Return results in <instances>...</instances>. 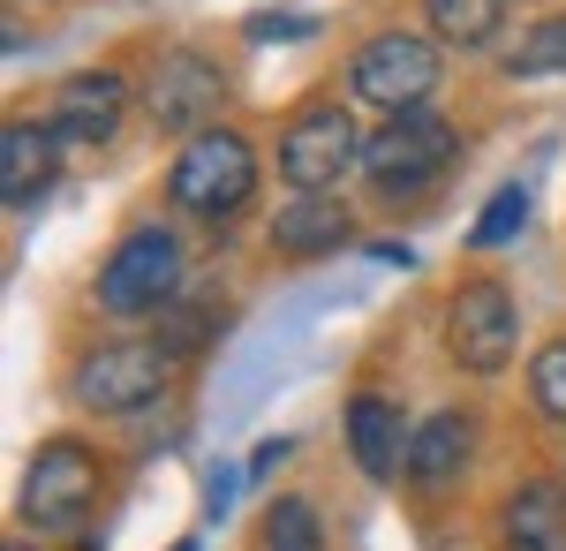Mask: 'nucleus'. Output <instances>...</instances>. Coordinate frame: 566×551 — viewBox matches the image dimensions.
Returning <instances> with one entry per match:
<instances>
[{
	"mask_svg": "<svg viewBox=\"0 0 566 551\" xmlns=\"http://www.w3.org/2000/svg\"><path fill=\"white\" fill-rule=\"evenodd\" d=\"M423 23L446 45H491L506 23V0H423Z\"/></svg>",
	"mask_w": 566,
	"mask_h": 551,
	"instance_id": "nucleus-16",
	"label": "nucleus"
},
{
	"mask_svg": "<svg viewBox=\"0 0 566 551\" xmlns=\"http://www.w3.org/2000/svg\"><path fill=\"white\" fill-rule=\"evenodd\" d=\"M514 340H522V310L499 280H469L453 310H446V355L476 378H499L514 363Z\"/></svg>",
	"mask_w": 566,
	"mask_h": 551,
	"instance_id": "nucleus-8",
	"label": "nucleus"
},
{
	"mask_svg": "<svg viewBox=\"0 0 566 551\" xmlns=\"http://www.w3.org/2000/svg\"><path fill=\"white\" fill-rule=\"evenodd\" d=\"M499 551H566V484H522L506 507H499Z\"/></svg>",
	"mask_w": 566,
	"mask_h": 551,
	"instance_id": "nucleus-12",
	"label": "nucleus"
},
{
	"mask_svg": "<svg viewBox=\"0 0 566 551\" xmlns=\"http://www.w3.org/2000/svg\"><path fill=\"white\" fill-rule=\"evenodd\" d=\"M61 144H53V128L45 122H8L0 128V205L8 212H31L45 189H53V159Z\"/></svg>",
	"mask_w": 566,
	"mask_h": 551,
	"instance_id": "nucleus-11",
	"label": "nucleus"
},
{
	"mask_svg": "<svg viewBox=\"0 0 566 551\" xmlns=\"http://www.w3.org/2000/svg\"><path fill=\"white\" fill-rule=\"evenodd\" d=\"M181 280H189V264H181V242L167 227H136L122 235L106 264H98V310L106 318H151V310H167L181 295Z\"/></svg>",
	"mask_w": 566,
	"mask_h": 551,
	"instance_id": "nucleus-2",
	"label": "nucleus"
},
{
	"mask_svg": "<svg viewBox=\"0 0 566 551\" xmlns=\"http://www.w3.org/2000/svg\"><path fill=\"white\" fill-rule=\"evenodd\" d=\"M348 454L370 484H392L408 468V438H400V408L386 393H355L348 401Z\"/></svg>",
	"mask_w": 566,
	"mask_h": 551,
	"instance_id": "nucleus-13",
	"label": "nucleus"
},
{
	"mask_svg": "<svg viewBox=\"0 0 566 551\" xmlns=\"http://www.w3.org/2000/svg\"><path fill=\"white\" fill-rule=\"evenodd\" d=\"M167 378H175V355L159 340H106L76 363V401L98 416H129V408H151Z\"/></svg>",
	"mask_w": 566,
	"mask_h": 551,
	"instance_id": "nucleus-7",
	"label": "nucleus"
},
{
	"mask_svg": "<svg viewBox=\"0 0 566 551\" xmlns=\"http://www.w3.org/2000/svg\"><path fill=\"white\" fill-rule=\"evenodd\" d=\"M219 69L205 61V53H189V45H175V53H159L151 61V76H144V91H136V106L151 114V128L159 136H205L219 114Z\"/></svg>",
	"mask_w": 566,
	"mask_h": 551,
	"instance_id": "nucleus-9",
	"label": "nucleus"
},
{
	"mask_svg": "<svg viewBox=\"0 0 566 551\" xmlns=\"http://www.w3.org/2000/svg\"><path fill=\"white\" fill-rule=\"evenodd\" d=\"M280 454H287V438H264V446H258V454H250V468H258V476H264V468H272V461H280Z\"/></svg>",
	"mask_w": 566,
	"mask_h": 551,
	"instance_id": "nucleus-23",
	"label": "nucleus"
},
{
	"mask_svg": "<svg viewBox=\"0 0 566 551\" xmlns=\"http://www.w3.org/2000/svg\"><path fill=\"white\" fill-rule=\"evenodd\" d=\"M167 197L197 219H227L258 197V152L234 136V128H205L181 144L175 174H167Z\"/></svg>",
	"mask_w": 566,
	"mask_h": 551,
	"instance_id": "nucleus-4",
	"label": "nucleus"
},
{
	"mask_svg": "<svg viewBox=\"0 0 566 551\" xmlns=\"http://www.w3.org/2000/svg\"><path fill=\"white\" fill-rule=\"evenodd\" d=\"M348 91L363 106H378V114H416V106H431L438 91V45L416 39V31H378V39L355 45L348 61Z\"/></svg>",
	"mask_w": 566,
	"mask_h": 551,
	"instance_id": "nucleus-5",
	"label": "nucleus"
},
{
	"mask_svg": "<svg viewBox=\"0 0 566 551\" xmlns=\"http://www.w3.org/2000/svg\"><path fill=\"white\" fill-rule=\"evenodd\" d=\"M175 551H197V544H175Z\"/></svg>",
	"mask_w": 566,
	"mask_h": 551,
	"instance_id": "nucleus-24",
	"label": "nucleus"
},
{
	"mask_svg": "<svg viewBox=\"0 0 566 551\" xmlns=\"http://www.w3.org/2000/svg\"><path fill=\"white\" fill-rule=\"evenodd\" d=\"M363 144H370V136H355L348 106L317 98V106H303L295 122L280 128V181H287L295 197H333V189L363 167Z\"/></svg>",
	"mask_w": 566,
	"mask_h": 551,
	"instance_id": "nucleus-3",
	"label": "nucleus"
},
{
	"mask_svg": "<svg viewBox=\"0 0 566 551\" xmlns=\"http://www.w3.org/2000/svg\"><path fill=\"white\" fill-rule=\"evenodd\" d=\"M340 242H348V212H340V197H295V205L272 212V250L287 257V264H303V257H333Z\"/></svg>",
	"mask_w": 566,
	"mask_h": 551,
	"instance_id": "nucleus-14",
	"label": "nucleus"
},
{
	"mask_svg": "<svg viewBox=\"0 0 566 551\" xmlns=\"http://www.w3.org/2000/svg\"><path fill=\"white\" fill-rule=\"evenodd\" d=\"M91 507H98V454L76 438H45L23 476V521L45 537H69L91 521Z\"/></svg>",
	"mask_w": 566,
	"mask_h": 551,
	"instance_id": "nucleus-6",
	"label": "nucleus"
},
{
	"mask_svg": "<svg viewBox=\"0 0 566 551\" xmlns=\"http://www.w3.org/2000/svg\"><path fill=\"white\" fill-rule=\"evenodd\" d=\"M528 401H536V416H544V424L566 430V340L536 347V363H528Z\"/></svg>",
	"mask_w": 566,
	"mask_h": 551,
	"instance_id": "nucleus-19",
	"label": "nucleus"
},
{
	"mask_svg": "<svg viewBox=\"0 0 566 551\" xmlns=\"http://www.w3.org/2000/svg\"><path fill=\"white\" fill-rule=\"evenodd\" d=\"M469 446H476L469 416H453V408H446V416H431V424L408 438V468H400V476H408L416 491H446V484L469 468Z\"/></svg>",
	"mask_w": 566,
	"mask_h": 551,
	"instance_id": "nucleus-15",
	"label": "nucleus"
},
{
	"mask_svg": "<svg viewBox=\"0 0 566 551\" xmlns=\"http://www.w3.org/2000/svg\"><path fill=\"white\" fill-rule=\"evenodd\" d=\"M264 551H325V521L310 499H272L264 507Z\"/></svg>",
	"mask_w": 566,
	"mask_h": 551,
	"instance_id": "nucleus-17",
	"label": "nucleus"
},
{
	"mask_svg": "<svg viewBox=\"0 0 566 551\" xmlns=\"http://www.w3.org/2000/svg\"><path fill=\"white\" fill-rule=\"evenodd\" d=\"M8 551H23V544H8Z\"/></svg>",
	"mask_w": 566,
	"mask_h": 551,
	"instance_id": "nucleus-25",
	"label": "nucleus"
},
{
	"mask_svg": "<svg viewBox=\"0 0 566 551\" xmlns=\"http://www.w3.org/2000/svg\"><path fill=\"white\" fill-rule=\"evenodd\" d=\"M227 499H234V468H219V476H212V499H205V513L219 521V513H227Z\"/></svg>",
	"mask_w": 566,
	"mask_h": 551,
	"instance_id": "nucleus-22",
	"label": "nucleus"
},
{
	"mask_svg": "<svg viewBox=\"0 0 566 551\" xmlns=\"http://www.w3.org/2000/svg\"><path fill=\"white\" fill-rule=\"evenodd\" d=\"M122 106H129V84H122V76H106V69H91V76H69V84L53 91L45 128H53V144L91 152V144H106V136L122 128Z\"/></svg>",
	"mask_w": 566,
	"mask_h": 551,
	"instance_id": "nucleus-10",
	"label": "nucleus"
},
{
	"mask_svg": "<svg viewBox=\"0 0 566 551\" xmlns=\"http://www.w3.org/2000/svg\"><path fill=\"white\" fill-rule=\"evenodd\" d=\"M453 159H461V136H453V122H446L438 106L392 114V122L363 144V174H370V189H378L386 205L423 197L431 181H446V167H453Z\"/></svg>",
	"mask_w": 566,
	"mask_h": 551,
	"instance_id": "nucleus-1",
	"label": "nucleus"
},
{
	"mask_svg": "<svg viewBox=\"0 0 566 551\" xmlns=\"http://www.w3.org/2000/svg\"><path fill=\"white\" fill-rule=\"evenodd\" d=\"M514 76H566V15H544L514 53H506Z\"/></svg>",
	"mask_w": 566,
	"mask_h": 551,
	"instance_id": "nucleus-18",
	"label": "nucleus"
},
{
	"mask_svg": "<svg viewBox=\"0 0 566 551\" xmlns=\"http://www.w3.org/2000/svg\"><path fill=\"white\" fill-rule=\"evenodd\" d=\"M522 219H528V189H499V197L483 205V219L469 227V242H476V250H499V242L522 235Z\"/></svg>",
	"mask_w": 566,
	"mask_h": 551,
	"instance_id": "nucleus-20",
	"label": "nucleus"
},
{
	"mask_svg": "<svg viewBox=\"0 0 566 551\" xmlns=\"http://www.w3.org/2000/svg\"><path fill=\"white\" fill-rule=\"evenodd\" d=\"M250 39H310V23H295V15H258Z\"/></svg>",
	"mask_w": 566,
	"mask_h": 551,
	"instance_id": "nucleus-21",
	"label": "nucleus"
}]
</instances>
